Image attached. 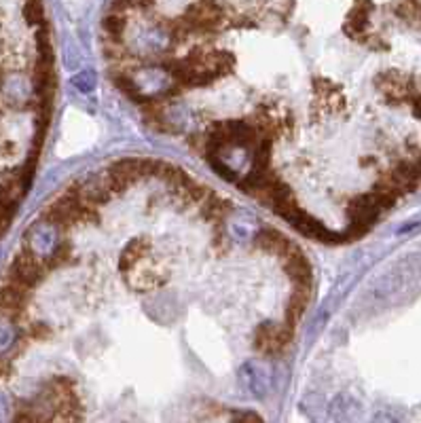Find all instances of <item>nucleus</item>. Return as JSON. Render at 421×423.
<instances>
[{
    "label": "nucleus",
    "mask_w": 421,
    "mask_h": 423,
    "mask_svg": "<svg viewBox=\"0 0 421 423\" xmlns=\"http://www.w3.org/2000/svg\"><path fill=\"white\" fill-rule=\"evenodd\" d=\"M235 66V55L229 51H191L185 57H169L163 62L167 75L183 89L207 87L227 77Z\"/></svg>",
    "instance_id": "f257e3e1"
},
{
    "label": "nucleus",
    "mask_w": 421,
    "mask_h": 423,
    "mask_svg": "<svg viewBox=\"0 0 421 423\" xmlns=\"http://www.w3.org/2000/svg\"><path fill=\"white\" fill-rule=\"evenodd\" d=\"M49 267L45 263V256H41L34 248L24 243L21 252L13 258L11 267H9V273H7V279L15 281V284H21L26 288H34L39 286L41 281L45 279Z\"/></svg>",
    "instance_id": "f03ea898"
},
{
    "label": "nucleus",
    "mask_w": 421,
    "mask_h": 423,
    "mask_svg": "<svg viewBox=\"0 0 421 423\" xmlns=\"http://www.w3.org/2000/svg\"><path fill=\"white\" fill-rule=\"evenodd\" d=\"M180 19L189 26L191 32L199 34H212L218 32L225 24V9L212 0H201L187 7V11L180 15Z\"/></svg>",
    "instance_id": "7ed1b4c3"
},
{
    "label": "nucleus",
    "mask_w": 421,
    "mask_h": 423,
    "mask_svg": "<svg viewBox=\"0 0 421 423\" xmlns=\"http://www.w3.org/2000/svg\"><path fill=\"white\" fill-rule=\"evenodd\" d=\"M379 91L385 95V100L392 102L394 106L400 102H411L413 97H417V89L413 85L411 77H404L400 73H394V70H385V73L377 75L375 79Z\"/></svg>",
    "instance_id": "20e7f679"
},
{
    "label": "nucleus",
    "mask_w": 421,
    "mask_h": 423,
    "mask_svg": "<svg viewBox=\"0 0 421 423\" xmlns=\"http://www.w3.org/2000/svg\"><path fill=\"white\" fill-rule=\"evenodd\" d=\"M223 127L227 131L231 149L252 151L261 138L252 119H227V121H223Z\"/></svg>",
    "instance_id": "39448f33"
},
{
    "label": "nucleus",
    "mask_w": 421,
    "mask_h": 423,
    "mask_svg": "<svg viewBox=\"0 0 421 423\" xmlns=\"http://www.w3.org/2000/svg\"><path fill=\"white\" fill-rule=\"evenodd\" d=\"M284 265V271L288 279L292 281V286H313V269L307 256L299 250V245L294 243L292 248L279 258Z\"/></svg>",
    "instance_id": "423d86ee"
},
{
    "label": "nucleus",
    "mask_w": 421,
    "mask_h": 423,
    "mask_svg": "<svg viewBox=\"0 0 421 423\" xmlns=\"http://www.w3.org/2000/svg\"><path fill=\"white\" fill-rule=\"evenodd\" d=\"M345 216L349 223H364V225H375L377 218L381 216V207L375 203L371 191L356 195L349 199V203L345 205Z\"/></svg>",
    "instance_id": "0eeeda50"
},
{
    "label": "nucleus",
    "mask_w": 421,
    "mask_h": 423,
    "mask_svg": "<svg viewBox=\"0 0 421 423\" xmlns=\"http://www.w3.org/2000/svg\"><path fill=\"white\" fill-rule=\"evenodd\" d=\"M254 245H256L259 250H263V252H269V254H273L277 258H282L294 243L284 233H279L277 229L267 227V229H261L254 235Z\"/></svg>",
    "instance_id": "6e6552de"
},
{
    "label": "nucleus",
    "mask_w": 421,
    "mask_h": 423,
    "mask_svg": "<svg viewBox=\"0 0 421 423\" xmlns=\"http://www.w3.org/2000/svg\"><path fill=\"white\" fill-rule=\"evenodd\" d=\"M373 11H375V7L371 3L356 5L345 19V26H343L345 34H349V37L356 39V41H366L364 37L371 30V13Z\"/></svg>",
    "instance_id": "1a4fd4ad"
},
{
    "label": "nucleus",
    "mask_w": 421,
    "mask_h": 423,
    "mask_svg": "<svg viewBox=\"0 0 421 423\" xmlns=\"http://www.w3.org/2000/svg\"><path fill=\"white\" fill-rule=\"evenodd\" d=\"M127 275V284L138 290V292H147V290H155L159 286L165 284V275L159 269L147 267V269H138L133 267L131 271L125 273Z\"/></svg>",
    "instance_id": "9d476101"
},
{
    "label": "nucleus",
    "mask_w": 421,
    "mask_h": 423,
    "mask_svg": "<svg viewBox=\"0 0 421 423\" xmlns=\"http://www.w3.org/2000/svg\"><path fill=\"white\" fill-rule=\"evenodd\" d=\"M311 290H313V286H292V292H290V299H288V305L284 311L286 324L297 326V322L301 320V315L305 313V309L311 301Z\"/></svg>",
    "instance_id": "9b49d317"
},
{
    "label": "nucleus",
    "mask_w": 421,
    "mask_h": 423,
    "mask_svg": "<svg viewBox=\"0 0 421 423\" xmlns=\"http://www.w3.org/2000/svg\"><path fill=\"white\" fill-rule=\"evenodd\" d=\"M233 209V203L223 199L221 195H216L214 191L209 193L201 203H199V212L201 216L207 220V223H214V225H221L225 220V216Z\"/></svg>",
    "instance_id": "f8f14e48"
},
{
    "label": "nucleus",
    "mask_w": 421,
    "mask_h": 423,
    "mask_svg": "<svg viewBox=\"0 0 421 423\" xmlns=\"http://www.w3.org/2000/svg\"><path fill=\"white\" fill-rule=\"evenodd\" d=\"M149 250H151V243L147 239H133V241H129V245L123 250V254L119 258L121 273H127L133 267H138L142 261H147Z\"/></svg>",
    "instance_id": "ddd939ff"
},
{
    "label": "nucleus",
    "mask_w": 421,
    "mask_h": 423,
    "mask_svg": "<svg viewBox=\"0 0 421 423\" xmlns=\"http://www.w3.org/2000/svg\"><path fill=\"white\" fill-rule=\"evenodd\" d=\"M275 330H277V324L273 322H265V324H259L256 330H254V349L261 351V354H277V343H275Z\"/></svg>",
    "instance_id": "4468645a"
},
{
    "label": "nucleus",
    "mask_w": 421,
    "mask_h": 423,
    "mask_svg": "<svg viewBox=\"0 0 421 423\" xmlns=\"http://www.w3.org/2000/svg\"><path fill=\"white\" fill-rule=\"evenodd\" d=\"M102 30H104V39L111 41H123V34L127 30V17L125 13L119 11H109L102 19Z\"/></svg>",
    "instance_id": "2eb2a0df"
},
{
    "label": "nucleus",
    "mask_w": 421,
    "mask_h": 423,
    "mask_svg": "<svg viewBox=\"0 0 421 423\" xmlns=\"http://www.w3.org/2000/svg\"><path fill=\"white\" fill-rule=\"evenodd\" d=\"M111 79L115 81V85H117L131 102L140 104V102L147 97V93H142V89L138 87V83L133 81V77H129L127 70H121V73H113Z\"/></svg>",
    "instance_id": "dca6fc26"
},
{
    "label": "nucleus",
    "mask_w": 421,
    "mask_h": 423,
    "mask_svg": "<svg viewBox=\"0 0 421 423\" xmlns=\"http://www.w3.org/2000/svg\"><path fill=\"white\" fill-rule=\"evenodd\" d=\"M21 17L26 19L28 26L32 28H41L47 26V17H45V7L43 0H26L21 7Z\"/></svg>",
    "instance_id": "f3484780"
},
{
    "label": "nucleus",
    "mask_w": 421,
    "mask_h": 423,
    "mask_svg": "<svg viewBox=\"0 0 421 423\" xmlns=\"http://www.w3.org/2000/svg\"><path fill=\"white\" fill-rule=\"evenodd\" d=\"M70 261H73V245H70V241H59L55 245V250L45 256V263H47L49 271L57 269V267H62V265H66Z\"/></svg>",
    "instance_id": "a211bd4d"
},
{
    "label": "nucleus",
    "mask_w": 421,
    "mask_h": 423,
    "mask_svg": "<svg viewBox=\"0 0 421 423\" xmlns=\"http://www.w3.org/2000/svg\"><path fill=\"white\" fill-rule=\"evenodd\" d=\"M394 13L404 21L421 19V3H417V0H400V3L394 7Z\"/></svg>",
    "instance_id": "6ab92c4d"
},
{
    "label": "nucleus",
    "mask_w": 421,
    "mask_h": 423,
    "mask_svg": "<svg viewBox=\"0 0 421 423\" xmlns=\"http://www.w3.org/2000/svg\"><path fill=\"white\" fill-rule=\"evenodd\" d=\"M205 159H207V163L214 167V171L221 176L223 180H227V182H237L239 178H237V173H235V169L231 167V165H227L218 155H205Z\"/></svg>",
    "instance_id": "aec40b11"
},
{
    "label": "nucleus",
    "mask_w": 421,
    "mask_h": 423,
    "mask_svg": "<svg viewBox=\"0 0 421 423\" xmlns=\"http://www.w3.org/2000/svg\"><path fill=\"white\" fill-rule=\"evenodd\" d=\"M313 93H315V97H318V100L333 102V95L341 93V89H339V87H335V85H333L328 79L318 77V79L313 81Z\"/></svg>",
    "instance_id": "412c9836"
},
{
    "label": "nucleus",
    "mask_w": 421,
    "mask_h": 423,
    "mask_svg": "<svg viewBox=\"0 0 421 423\" xmlns=\"http://www.w3.org/2000/svg\"><path fill=\"white\" fill-rule=\"evenodd\" d=\"M155 5V0H113L111 11L127 13L133 9H151Z\"/></svg>",
    "instance_id": "4be33fe9"
},
{
    "label": "nucleus",
    "mask_w": 421,
    "mask_h": 423,
    "mask_svg": "<svg viewBox=\"0 0 421 423\" xmlns=\"http://www.w3.org/2000/svg\"><path fill=\"white\" fill-rule=\"evenodd\" d=\"M28 337L30 339H49L51 337V328L47 326V324H41V322H37V324H30V328H28Z\"/></svg>",
    "instance_id": "5701e85b"
},
{
    "label": "nucleus",
    "mask_w": 421,
    "mask_h": 423,
    "mask_svg": "<svg viewBox=\"0 0 421 423\" xmlns=\"http://www.w3.org/2000/svg\"><path fill=\"white\" fill-rule=\"evenodd\" d=\"M409 104H411V109H413V115H415L417 119H421V95L413 97Z\"/></svg>",
    "instance_id": "b1692460"
},
{
    "label": "nucleus",
    "mask_w": 421,
    "mask_h": 423,
    "mask_svg": "<svg viewBox=\"0 0 421 423\" xmlns=\"http://www.w3.org/2000/svg\"><path fill=\"white\" fill-rule=\"evenodd\" d=\"M375 161H377L375 157H362V159H360V165H375Z\"/></svg>",
    "instance_id": "393cba45"
}]
</instances>
